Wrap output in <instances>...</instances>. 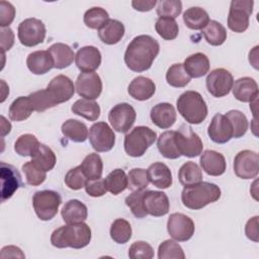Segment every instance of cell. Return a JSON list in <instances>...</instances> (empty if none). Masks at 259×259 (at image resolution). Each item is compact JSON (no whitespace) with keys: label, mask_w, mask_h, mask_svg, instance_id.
<instances>
[{"label":"cell","mask_w":259,"mask_h":259,"mask_svg":"<svg viewBox=\"0 0 259 259\" xmlns=\"http://www.w3.org/2000/svg\"><path fill=\"white\" fill-rule=\"evenodd\" d=\"M160 45L151 35L141 34L132 39L124 53V63L134 72H144L151 68L158 56Z\"/></svg>","instance_id":"cell-1"},{"label":"cell","mask_w":259,"mask_h":259,"mask_svg":"<svg viewBox=\"0 0 259 259\" xmlns=\"http://www.w3.org/2000/svg\"><path fill=\"white\" fill-rule=\"evenodd\" d=\"M91 241V229L84 222L67 224L56 229L51 235V243L56 248L81 249Z\"/></svg>","instance_id":"cell-2"},{"label":"cell","mask_w":259,"mask_h":259,"mask_svg":"<svg viewBox=\"0 0 259 259\" xmlns=\"http://www.w3.org/2000/svg\"><path fill=\"white\" fill-rule=\"evenodd\" d=\"M221 197L220 187L210 182H199L186 186L181 192V200L184 206L190 209H200Z\"/></svg>","instance_id":"cell-3"},{"label":"cell","mask_w":259,"mask_h":259,"mask_svg":"<svg viewBox=\"0 0 259 259\" xmlns=\"http://www.w3.org/2000/svg\"><path fill=\"white\" fill-rule=\"evenodd\" d=\"M180 115L191 124H199L207 116V105L197 91L187 90L176 101Z\"/></svg>","instance_id":"cell-4"},{"label":"cell","mask_w":259,"mask_h":259,"mask_svg":"<svg viewBox=\"0 0 259 259\" xmlns=\"http://www.w3.org/2000/svg\"><path fill=\"white\" fill-rule=\"evenodd\" d=\"M156 139V132L149 126H136L124 137V151L131 157H142L146 151L154 144Z\"/></svg>","instance_id":"cell-5"},{"label":"cell","mask_w":259,"mask_h":259,"mask_svg":"<svg viewBox=\"0 0 259 259\" xmlns=\"http://www.w3.org/2000/svg\"><path fill=\"white\" fill-rule=\"evenodd\" d=\"M61 203V195L54 190L36 191L32 197L33 209L40 221L52 220L57 214Z\"/></svg>","instance_id":"cell-6"},{"label":"cell","mask_w":259,"mask_h":259,"mask_svg":"<svg viewBox=\"0 0 259 259\" xmlns=\"http://www.w3.org/2000/svg\"><path fill=\"white\" fill-rule=\"evenodd\" d=\"M175 144L181 156L194 158L202 153L201 139L192 131L191 126L185 123L175 131Z\"/></svg>","instance_id":"cell-7"},{"label":"cell","mask_w":259,"mask_h":259,"mask_svg":"<svg viewBox=\"0 0 259 259\" xmlns=\"http://www.w3.org/2000/svg\"><path fill=\"white\" fill-rule=\"evenodd\" d=\"M252 0H233L228 15V27L234 32H244L249 26L250 15L253 12Z\"/></svg>","instance_id":"cell-8"},{"label":"cell","mask_w":259,"mask_h":259,"mask_svg":"<svg viewBox=\"0 0 259 259\" xmlns=\"http://www.w3.org/2000/svg\"><path fill=\"white\" fill-rule=\"evenodd\" d=\"M46 26L40 19L26 18L17 28V36L24 47H35L41 44L46 37Z\"/></svg>","instance_id":"cell-9"},{"label":"cell","mask_w":259,"mask_h":259,"mask_svg":"<svg viewBox=\"0 0 259 259\" xmlns=\"http://www.w3.org/2000/svg\"><path fill=\"white\" fill-rule=\"evenodd\" d=\"M89 142L96 152H108L115 144V135L106 122L98 121L89 130Z\"/></svg>","instance_id":"cell-10"},{"label":"cell","mask_w":259,"mask_h":259,"mask_svg":"<svg viewBox=\"0 0 259 259\" xmlns=\"http://www.w3.org/2000/svg\"><path fill=\"white\" fill-rule=\"evenodd\" d=\"M167 231L175 241L186 242L193 236L195 226L188 215L181 212H174L168 219Z\"/></svg>","instance_id":"cell-11"},{"label":"cell","mask_w":259,"mask_h":259,"mask_svg":"<svg viewBox=\"0 0 259 259\" xmlns=\"http://www.w3.org/2000/svg\"><path fill=\"white\" fill-rule=\"evenodd\" d=\"M136 117L135 108L125 102L114 105L108 113V120L112 128L118 133H127L134 125Z\"/></svg>","instance_id":"cell-12"},{"label":"cell","mask_w":259,"mask_h":259,"mask_svg":"<svg viewBox=\"0 0 259 259\" xmlns=\"http://www.w3.org/2000/svg\"><path fill=\"white\" fill-rule=\"evenodd\" d=\"M207 91L213 97H224L230 93L234 84V78L230 71L218 68L208 73L206 80Z\"/></svg>","instance_id":"cell-13"},{"label":"cell","mask_w":259,"mask_h":259,"mask_svg":"<svg viewBox=\"0 0 259 259\" xmlns=\"http://www.w3.org/2000/svg\"><path fill=\"white\" fill-rule=\"evenodd\" d=\"M258 154L251 150L240 151L234 159V172L241 179H253L258 175Z\"/></svg>","instance_id":"cell-14"},{"label":"cell","mask_w":259,"mask_h":259,"mask_svg":"<svg viewBox=\"0 0 259 259\" xmlns=\"http://www.w3.org/2000/svg\"><path fill=\"white\" fill-rule=\"evenodd\" d=\"M46 89L56 105L69 101L75 93L73 81L65 75L54 77Z\"/></svg>","instance_id":"cell-15"},{"label":"cell","mask_w":259,"mask_h":259,"mask_svg":"<svg viewBox=\"0 0 259 259\" xmlns=\"http://www.w3.org/2000/svg\"><path fill=\"white\" fill-rule=\"evenodd\" d=\"M75 89L81 97L94 100L101 94L102 82L95 72L80 73L75 83Z\"/></svg>","instance_id":"cell-16"},{"label":"cell","mask_w":259,"mask_h":259,"mask_svg":"<svg viewBox=\"0 0 259 259\" xmlns=\"http://www.w3.org/2000/svg\"><path fill=\"white\" fill-rule=\"evenodd\" d=\"M0 178L2 202H5L15 193L19 187L22 186L21 176L14 166L6 164L5 162H1Z\"/></svg>","instance_id":"cell-17"},{"label":"cell","mask_w":259,"mask_h":259,"mask_svg":"<svg viewBox=\"0 0 259 259\" xmlns=\"http://www.w3.org/2000/svg\"><path fill=\"white\" fill-rule=\"evenodd\" d=\"M143 203L146 212L153 217L165 215L170 209L169 198L163 191L145 190Z\"/></svg>","instance_id":"cell-18"},{"label":"cell","mask_w":259,"mask_h":259,"mask_svg":"<svg viewBox=\"0 0 259 259\" xmlns=\"http://www.w3.org/2000/svg\"><path fill=\"white\" fill-rule=\"evenodd\" d=\"M209 139L217 144H226L233 138V127L225 114L217 113L207 128Z\"/></svg>","instance_id":"cell-19"},{"label":"cell","mask_w":259,"mask_h":259,"mask_svg":"<svg viewBox=\"0 0 259 259\" xmlns=\"http://www.w3.org/2000/svg\"><path fill=\"white\" fill-rule=\"evenodd\" d=\"M75 63L82 73L94 72L101 64V53L93 46H85L75 55Z\"/></svg>","instance_id":"cell-20"},{"label":"cell","mask_w":259,"mask_h":259,"mask_svg":"<svg viewBox=\"0 0 259 259\" xmlns=\"http://www.w3.org/2000/svg\"><path fill=\"white\" fill-rule=\"evenodd\" d=\"M199 162L202 170L210 176H221L227 168L224 155L213 150H205L201 154Z\"/></svg>","instance_id":"cell-21"},{"label":"cell","mask_w":259,"mask_h":259,"mask_svg":"<svg viewBox=\"0 0 259 259\" xmlns=\"http://www.w3.org/2000/svg\"><path fill=\"white\" fill-rule=\"evenodd\" d=\"M234 97L241 102H252L258 97V85L251 77H242L236 80L232 87Z\"/></svg>","instance_id":"cell-22"},{"label":"cell","mask_w":259,"mask_h":259,"mask_svg":"<svg viewBox=\"0 0 259 259\" xmlns=\"http://www.w3.org/2000/svg\"><path fill=\"white\" fill-rule=\"evenodd\" d=\"M151 119L155 125L160 128H169L176 121V111L172 104L162 102L156 104L150 112Z\"/></svg>","instance_id":"cell-23"},{"label":"cell","mask_w":259,"mask_h":259,"mask_svg":"<svg viewBox=\"0 0 259 259\" xmlns=\"http://www.w3.org/2000/svg\"><path fill=\"white\" fill-rule=\"evenodd\" d=\"M156 91V85L153 80L144 76L136 77L128 85L127 92L130 96L139 101L150 99Z\"/></svg>","instance_id":"cell-24"},{"label":"cell","mask_w":259,"mask_h":259,"mask_svg":"<svg viewBox=\"0 0 259 259\" xmlns=\"http://www.w3.org/2000/svg\"><path fill=\"white\" fill-rule=\"evenodd\" d=\"M28 70L34 75H44L54 68V61L49 51H35L26 59Z\"/></svg>","instance_id":"cell-25"},{"label":"cell","mask_w":259,"mask_h":259,"mask_svg":"<svg viewBox=\"0 0 259 259\" xmlns=\"http://www.w3.org/2000/svg\"><path fill=\"white\" fill-rule=\"evenodd\" d=\"M149 181L156 187L166 189L172 185V173L169 167L162 162H155L147 169Z\"/></svg>","instance_id":"cell-26"},{"label":"cell","mask_w":259,"mask_h":259,"mask_svg":"<svg viewBox=\"0 0 259 259\" xmlns=\"http://www.w3.org/2000/svg\"><path fill=\"white\" fill-rule=\"evenodd\" d=\"M184 70L191 78H200L209 71V60L202 53H195L184 60Z\"/></svg>","instance_id":"cell-27"},{"label":"cell","mask_w":259,"mask_h":259,"mask_svg":"<svg viewBox=\"0 0 259 259\" xmlns=\"http://www.w3.org/2000/svg\"><path fill=\"white\" fill-rule=\"evenodd\" d=\"M124 35V25L116 19H108L104 25L98 29L100 40L106 45H115Z\"/></svg>","instance_id":"cell-28"},{"label":"cell","mask_w":259,"mask_h":259,"mask_svg":"<svg viewBox=\"0 0 259 259\" xmlns=\"http://www.w3.org/2000/svg\"><path fill=\"white\" fill-rule=\"evenodd\" d=\"M61 215L66 224L84 222L88 217L87 206L78 199L68 200L62 208Z\"/></svg>","instance_id":"cell-29"},{"label":"cell","mask_w":259,"mask_h":259,"mask_svg":"<svg viewBox=\"0 0 259 259\" xmlns=\"http://www.w3.org/2000/svg\"><path fill=\"white\" fill-rule=\"evenodd\" d=\"M54 61V68L65 69L69 67L75 60L73 50L66 44L56 42L48 49Z\"/></svg>","instance_id":"cell-30"},{"label":"cell","mask_w":259,"mask_h":259,"mask_svg":"<svg viewBox=\"0 0 259 259\" xmlns=\"http://www.w3.org/2000/svg\"><path fill=\"white\" fill-rule=\"evenodd\" d=\"M62 134L75 143H83L88 138V128L85 123L77 119H67L61 126Z\"/></svg>","instance_id":"cell-31"},{"label":"cell","mask_w":259,"mask_h":259,"mask_svg":"<svg viewBox=\"0 0 259 259\" xmlns=\"http://www.w3.org/2000/svg\"><path fill=\"white\" fill-rule=\"evenodd\" d=\"M185 25L193 30L203 29L209 22L208 13L201 7H190L183 13Z\"/></svg>","instance_id":"cell-32"},{"label":"cell","mask_w":259,"mask_h":259,"mask_svg":"<svg viewBox=\"0 0 259 259\" xmlns=\"http://www.w3.org/2000/svg\"><path fill=\"white\" fill-rule=\"evenodd\" d=\"M34 110L28 96H19L9 106V117L13 121L27 119Z\"/></svg>","instance_id":"cell-33"},{"label":"cell","mask_w":259,"mask_h":259,"mask_svg":"<svg viewBox=\"0 0 259 259\" xmlns=\"http://www.w3.org/2000/svg\"><path fill=\"white\" fill-rule=\"evenodd\" d=\"M73 113L80 115L90 121H95L100 116V106L94 100L81 98L74 102L71 107Z\"/></svg>","instance_id":"cell-34"},{"label":"cell","mask_w":259,"mask_h":259,"mask_svg":"<svg viewBox=\"0 0 259 259\" xmlns=\"http://www.w3.org/2000/svg\"><path fill=\"white\" fill-rule=\"evenodd\" d=\"M157 147L161 155L167 159H177L181 155L175 144V131H166L160 135Z\"/></svg>","instance_id":"cell-35"},{"label":"cell","mask_w":259,"mask_h":259,"mask_svg":"<svg viewBox=\"0 0 259 259\" xmlns=\"http://www.w3.org/2000/svg\"><path fill=\"white\" fill-rule=\"evenodd\" d=\"M178 179L184 187L191 186L202 181V171L196 163L189 161L180 167Z\"/></svg>","instance_id":"cell-36"},{"label":"cell","mask_w":259,"mask_h":259,"mask_svg":"<svg viewBox=\"0 0 259 259\" xmlns=\"http://www.w3.org/2000/svg\"><path fill=\"white\" fill-rule=\"evenodd\" d=\"M202 32L204 39L210 46H221L227 39V30L225 26L217 20H209Z\"/></svg>","instance_id":"cell-37"},{"label":"cell","mask_w":259,"mask_h":259,"mask_svg":"<svg viewBox=\"0 0 259 259\" xmlns=\"http://www.w3.org/2000/svg\"><path fill=\"white\" fill-rule=\"evenodd\" d=\"M104 183L107 191L117 195L127 188V175L122 169H114L104 178Z\"/></svg>","instance_id":"cell-38"},{"label":"cell","mask_w":259,"mask_h":259,"mask_svg":"<svg viewBox=\"0 0 259 259\" xmlns=\"http://www.w3.org/2000/svg\"><path fill=\"white\" fill-rule=\"evenodd\" d=\"M39 145L40 143L34 135L24 134L18 137L14 143V151L19 156L32 157L36 153Z\"/></svg>","instance_id":"cell-39"},{"label":"cell","mask_w":259,"mask_h":259,"mask_svg":"<svg viewBox=\"0 0 259 259\" xmlns=\"http://www.w3.org/2000/svg\"><path fill=\"white\" fill-rule=\"evenodd\" d=\"M81 167L88 180L99 179L102 176L103 162L101 157L96 153L87 155L84 158Z\"/></svg>","instance_id":"cell-40"},{"label":"cell","mask_w":259,"mask_h":259,"mask_svg":"<svg viewBox=\"0 0 259 259\" xmlns=\"http://www.w3.org/2000/svg\"><path fill=\"white\" fill-rule=\"evenodd\" d=\"M31 158V161L45 172L51 171L55 167L57 162V158L54 151L44 144L39 145L36 153Z\"/></svg>","instance_id":"cell-41"},{"label":"cell","mask_w":259,"mask_h":259,"mask_svg":"<svg viewBox=\"0 0 259 259\" xmlns=\"http://www.w3.org/2000/svg\"><path fill=\"white\" fill-rule=\"evenodd\" d=\"M191 80V77L184 70L183 64H173L170 66L166 73L167 83L175 88L185 87Z\"/></svg>","instance_id":"cell-42"},{"label":"cell","mask_w":259,"mask_h":259,"mask_svg":"<svg viewBox=\"0 0 259 259\" xmlns=\"http://www.w3.org/2000/svg\"><path fill=\"white\" fill-rule=\"evenodd\" d=\"M110 237L117 244H125L132 238V226L124 219H116L110 226Z\"/></svg>","instance_id":"cell-43"},{"label":"cell","mask_w":259,"mask_h":259,"mask_svg":"<svg viewBox=\"0 0 259 259\" xmlns=\"http://www.w3.org/2000/svg\"><path fill=\"white\" fill-rule=\"evenodd\" d=\"M157 33L166 40L175 39L179 32L178 23L174 18L159 17L155 23Z\"/></svg>","instance_id":"cell-44"},{"label":"cell","mask_w":259,"mask_h":259,"mask_svg":"<svg viewBox=\"0 0 259 259\" xmlns=\"http://www.w3.org/2000/svg\"><path fill=\"white\" fill-rule=\"evenodd\" d=\"M109 19L108 12L101 7H92L84 13V23L91 29H99Z\"/></svg>","instance_id":"cell-45"},{"label":"cell","mask_w":259,"mask_h":259,"mask_svg":"<svg viewBox=\"0 0 259 259\" xmlns=\"http://www.w3.org/2000/svg\"><path fill=\"white\" fill-rule=\"evenodd\" d=\"M230 120L233 127V138L239 139L243 137L248 130V119L240 110H230L225 114Z\"/></svg>","instance_id":"cell-46"},{"label":"cell","mask_w":259,"mask_h":259,"mask_svg":"<svg viewBox=\"0 0 259 259\" xmlns=\"http://www.w3.org/2000/svg\"><path fill=\"white\" fill-rule=\"evenodd\" d=\"M158 258L159 259H184L185 254L182 247L174 240L163 241L158 248Z\"/></svg>","instance_id":"cell-47"},{"label":"cell","mask_w":259,"mask_h":259,"mask_svg":"<svg viewBox=\"0 0 259 259\" xmlns=\"http://www.w3.org/2000/svg\"><path fill=\"white\" fill-rule=\"evenodd\" d=\"M149 182L146 169L133 168L127 173V188L132 191L144 190L149 185Z\"/></svg>","instance_id":"cell-48"},{"label":"cell","mask_w":259,"mask_h":259,"mask_svg":"<svg viewBox=\"0 0 259 259\" xmlns=\"http://www.w3.org/2000/svg\"><path fill=\"white\" fill-rule=\"evenodd\" d=\"M22 171L25 175L26 183L31 186H38L47 178V172L38 168L32 161H28L22 165Z\"/></svg>","instance_id":"cell-49"},{"label":"cell","mask_w":259,"mask_h":259,"mask_svg":"<svg viewBox=\"0 0 259 259\" xmlns=\"http://www.w3.org/2000/svg\"><path fill=\"white\" fill-rule=\"evenodd\" d=\"M182 11L180 0H160L157 2L156 12L160 17L176 18Z\"/></svg>","instance_id":"cell-50"},{"label":"cell","mask_w":259,"mask_h":259,"mask_svg":"<svg viewBox=\"0 0 259 259\" xmlns=\"http://www.w3.org/2000/svg\"><path fill=\"white\" fill-rule=\"evenodd\" d=\"M144 193H145V190L133 191L130 195L125 197V200H124L125 204L130 207L132 213L138 219H143L148 214L144 208V203H143Z\"/></svg>","instance_id":"cell-51"},{"label":"cell","mask_w":259,"mask_h":259,"mask_svg":"<svg viewBox=\"0 0 259 259\" xmlns=\"http://www.w3.org/2000/svg\"><path fill=\"white\" fill-rule=\"evenodd\" d=\"M65 183L66 185L72 189V190H79L82 187H85V184L87 182V177L84 174L81 165L76 166L72 169H70L67 174L65 175Z\"/></svg>","instance_id":"cell-52"},{"label":"cell","mask_w":259,"mask_h":259,"mask_svg":"<svg viewBox=\"0 0 259 259\" xmlns=\"http://www.w3.org/2000/svg\"><path fill=\"white\" fill-rule=\"evenodd\" d=\"M28 97L32 103L34 110L37 112H42L49 108L56 106V104L50 97L47 89L32 92L28 95Z\"/></svg>","instance_id":"cell-53"},{"label":"cell","mask_w":259,"mask_h":259,"mask_svg":"<svg viewBox=\"0 0 259 259\" xmlns=\"http://www.w3.org/2000/svg\"><path fill=\"white\" fill-rule=\"evenodd\" d=\"M128 257L131 259H151L154 257V250L149 243L137 241L130 247Z\"/></svg>","instance_id":"cell-54"},{"label":"cell","mask_w":259,"mask_h":259,"mask_svg":"<svg viewBox=\"0 0 259 259\" xmlns=\"http://www.w3.org/2000/svg\"><path fill=\"white\" fill-rule=\"evenodd\" d=\"M15 17L14 6L7 1L0 2V26L9 27Z\"/></svg>","instance_id":"cell-55"},{"label":"cell","mask_w":259,"mask_h":259,"mask_svg":"<svg viewBox=\"0 0 259 259\" xmlns=\"http://www.w3.org/2000/svg\"><path fill=\"white\" fill-rule=\"evenodd\" d=\"M85 190L88 195L92 197H99L104 195L107 192L105 187L104 179H94V180H87L85 184Z\"/></svg>","instance_id":"cell-56"},{"label":"cell","mask_w":259,"mask_h":259,"mask_svg":"<svg viewBox=\"0 0 259 259\" xmlns=\"http://www.w3.org/2000/svg\"><path fill=\"white\" fill-rule=\"evenodd\" d=\"M14 44V33L10 27H1V53L9 51Z\"/></svg>","instance_id":"cell-57"},{"label":"cell","mask_w":259,"mask_h":259,"mask_svg":"<svg viewBox=\"0 0 259 259\" xmlns=\"http://www.w3.org/2000/svg\"><path fill=\"white\" fill-rule=\"evenodd\" d=\"M258 215L251 218L245 226V234L248 239L258 242Z\"/></svg>","instance_id":"cell-58"},{"label":"cell","mask_w":259,"mask_h":259,"mask_svg":"<svg viewBox=\"0 0 259 259\" xmlns=\"http://www.w3.org/2000/svg\"><path fill=\"white\" fill-rule=\"evenodd\" d=\"M1 258H25L21 249L16 246H5L0 253Z\"/></svg>","instance_id":"cell-59"},{"label":"cell","mask_w":259,"mask_h":259,"mask_svg":"<svg viewBox=\"0 0 259 259\" xmlns=\"http://www.w3.org/2000/svg\"><path fill=\"white\" fill-rule=\"evenodd\" d=\"M157 4L156 0H134L132 1V6L134 9L141 11V12H146L152 10L155 5Z\"/></svg>","instance_id":"cell-60"},{"label":"cell","mask_w":259,"mask_h":259,"mask_svg":"<svg viewBox=\"0 0 259 259\" xmlns=\"http://www.w3.org/2000/svg\"><path fill=\"white\" fill-rule=\"evenodd\" d=\"M11 131V123L6 120V118L1 115V137L3 138L7 134H9Z\"/></svg>","instance_id":"cell-61"},{"label":"cell","mask_w":259,"mask_h":259,"mask_svg":"<svg viewBox=\"0 0 259 259\" xmlns=\"http://www.w3.org/2000/svg\"><path fill=\"white\" fill-rule=\"evenodd\" d=\"M1 85H2V89H3L2 91L4 92V91L6 90V92L9 94V87H6V88H4V87H5V82H4L3 80H1ZM5 98H6V94H4V93H3V94H2V99H1V102H3V101L5 100Z\"/></svg>","instance_id":"cell-62"}]
</instances>
